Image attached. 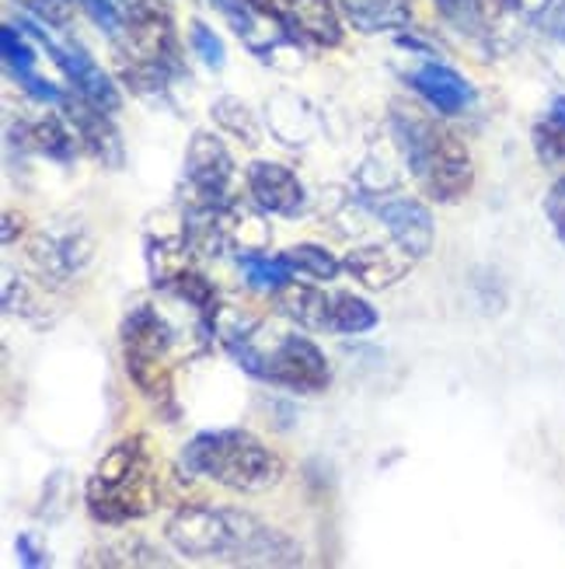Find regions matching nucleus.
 Masks as SVG:
<instances>
[{
    "label": "nucleus",
    "instance_id": "nucleus-11",
    "mask_svg": "<svg viewBox=\"0 0 565 569\" xmlns=\"http://www.w3.org/2000/svg\"><path fill=\"white\" fill-rule=\"evenodd\" d=\"M244 179H249V192L262 213H273V217L304 213L307 192L293 168H286L280 161H252Z\"/></svg>",
    "mask_w": 565,
    "mask_h": 569
},
{
    "label": "nucleus",
    "instance_id": "nucleus-2",
    "mask_svg": "<svg viewBox=\"0 0 565 569\" xmlns=\"http://www.w3.org/2000/svg\"><path fill=\"white\" fill-rule=\"evenodd\" d=\"M213 329H216L220 342H224V350L234 357V363L265 385H276V388L297 391V395H317L332 381L325 353L301 332L269 336L262 321H241V326H231L228 315H216Z\"/></svg>",
    "mask_w": 565,
    "mask_h": 569
},
{
    "label": "nucleus",
    "instance_id": "nucleus-8",
    "mask_svg": "<svg viewBox=\"0 0 565 569\" xmlns=\"http://www.w3.org/2000/svg\"><path fill=\"white\" fill-rule=\"evenodd\" d=\"M94 259V238L81 220H60L29 241V266L46 287H67Z\"/></svg>",
    "mask_w": 565,
    "mask_h": 569
},
{
    "label": "nucleus",
    "instance_id": "nucleus-13",
    "mask_svg": "<svg viewBox=\"0 0 565 569\" xmlns=\"http://www.w3.org/2000/svg\"><path fill=\"white\" fill-rule=\"evenodd\" d=\"M408 84L426 98V106H433L440 116H461L468 112L475 102V88L461 78V73L447 63L426 60L423 67H415L408 73Z\"/></svg>",
    "mask_w": 565,
    "mask_h": 569
},
{
    "label": "nucleus",
    "instance_id": "nucleus-29",
    "mask_svg": "<svg viewBox=\"0 0 565 569\" xmlns=\"http://www.w3.org/2000/svg\"><path fill=\"white\" fill-rule=\"evenodd\" d=\"M545 213H548V224L552 231L558 234V241L565 244V179H558L548 192V200H545Z\"/></svg>",
    "mask_w": 565,
    "mask_h": 569
},
{
    "label": "nucleus",
    "instance_id": "nucleus-7",
    "mask_svg": "<svg viewBox=\"0 0 565 569\" xmlns=\"http://www.w3.org/2000/svg\"><path fill=\"white\" fill-rule=\"evenodd\" d=\"M238 168L228 154L224 140L216 133H192L182 171V196L185 207H231L234 203Z\"/></svg>",
    "mask_w": 565,
    "mask_h": 569
},
{
    "label": "nucleus",
    "instance_id": "nucleus-10",
    "mask_svg": "<svg viewBox=\"0 0 565 569\" xmlns=\"http://www.w3.org/2000/svg\"><path fill=\"white\" fill-rule=\"evenodd\" d=\"M377 220L384 224V231L391 234V244H398V249L408 256V259H426L430 249H433V213L426 203H420L415 196H381V200L371 203Z\"/></svg>",
    "mask_w": 565,
    "mask_h": 569
},
{
    "label": "nucleus",
    "instance_id": "nucleus-20",
    "mask_svg": "<svg viewBox=\"0 0 565 569\" xmlns=\"http://www.w3.org/2000/svg\"><path fill=\"white\" fill-rule=\"evenodd\" d=\"M377 326V311L371 301H363L356 293H332V315H329V332L332 336H363Z\"/></svg>",
    "mask_w": 565,
    "mask_h": 569
},
{
    "label": "nucleus",
    "instance_id": "nucleus-17",
    "mask_svg": "<svg viewBox=\"0 0 565 569\" xmlns=\"http://www.w3.org/2000/svg\"><path fill=\"white\" fill-rule=\"evenodd\" d=\"M24 140H29L39 154L53 158V161H60V164H67L73 154H78V147H81L78 130H73V122H70L67 112H63V116L46 112L42 119L29 122V130H24Z\"/></svg>",
    "mask_w": 565,
    "mask_h": 569
},
{
    "label": "nucleus",
    "instance_id": "nucleus-15",
    "mask_svg": "<svg viewBox=\"0 0 565 569\" xmlns=\"http://www.w3.org/2000/svg\"><path fill=\"white\" fill-rule=\"evenodd\" d=\"M276 308L283 318H290L297 329L307 332H329V315H332V293L311 283L290 280L283 290H276Z\"/></svg>",
    "mask_w": 565,
    "mask_h": 569
},
{
    "label": "nucleus",
    "instance_id": "nucleus-19",
    "mask_svg": "<svg viewBox=\"0 0 565 569\" xmlns=\"http://www.w3.org/2000/svg\"><path fill=\"white\" fill-rule=\"evenodd\" d=\"M238 269H241L244 283L255 287V290H269V293L283 290V287L293 280V269L283 262V256H273V259H269V256L259 252V249H244V252H238Z\"/></svg>",
    "mask_w": 565,
    "mask_h": 569
},
{
    "label": "nucleus",
    "instance_id": "nucleus-9",
    "mask_svg": "<svg viewBox=\"0 0 565 569\" xmlns=\"http://www.w3.org/2000/svg\"><path fill=\"white\" fill-rule=\"evenodd\" d=\"M21 29L24 32H32L42 46H46V53L53 57V63L63 70V78L70 81L73 94L84 98V102H91L94 109H102L109 116H115L122 109V94L115 88V81L109 78V73L94 63V57L88 53L84 46L78 42H57V39H49L42 29H36V24L29 21H21Z\"/></svg>",
    "mask_w": 565,
    "mask_h": 569
},
{
    "label": "nucleus",
    "instance_id": "nucleus-5",
    "mask_svg": "<svg viewBox=\"0 0 565 569\" xmlns=\"http://www.w3.org/2000/svg\"><path fill=\"white\" fill-rule=\"evenodd\" d=\"M395 140L415 186L433 203H457L475 186V161L468 143L451 127L420 116H395Z\"/></svg>",
    "mask_w": 565,
    "mask_h": 569
},
{
    "label": "nucleus",
    "instance_id": "nucleus-27",
    "mask_svg": "<svg viewBox=\"0 0 565 569\" xmlns=\"http://www.w3.org/2000/svg\"><path fill=\"white\" fill-rule=\"evenodd\" d=\"M0 49H4V63H8V70L14 73V78H21V73L36 70V53H32V46L14 32V24H8V29L0 32Z\"/></svg>",
    "mask_w": 565,
    "mask_h": 569
},
{
    "label": "nucleus",
    "instance_id": "nucleus-16",
    "mask_svg": "<svg viewBox=\"0 0 565 569\" xmlns=\"http://www.w3.org/2000/svg\"><path fill=\"white\" fill-rule=\"evenodd\" d=\"M339 11L356 32H398L412 21V0H339Z\"/></svg>",
    "mask_w": 565,
    "mask_h": 569
},
{
    "label": "nucleus",
    "instance_id": "nucleus-21",
    "mask_svg": "<svg viewBox=\"0 0 565 569\" xmlns=\"http://www.w3.org/2000/svg\"><path fill=\"white\" fill-rule=\"evenodd\" d=\"M496 8L555 39H565V0H496Z\"/></svg>",
    "mask_w": 565,
    "mask_h": 569
},
{
    "label": "nucleus",
    "instance_id": "nucleus-12",
    "mask_svg": "<svg viewBox=\"0 0 565 569\" xmlns=\"http://www.w3.org/2000/svg\"><path fill=\"white\" fill-rule=\"evenodd\" d=\"M60 109H67L84 154H91L98 164H105V168H122V158L127 154H122V140H119V130L112 127L109 112L94 109L91 102H84V98H67Z\"/></svg>",
    "mask_w": 565,
    "mask_h": 569
},
{
    "label": "nucleus",
    "instance_id": "nucleus-1",
    "mask_svg": "<svg viewBox=\"0 0 565 569\" xmlns=\"http://www.w3.org/2000/svg\"><path fill=\"white\" fill-rule=\"evenodd\" d=\"M164 538L182 559L206 566H301L304 552L280 528L234 507H182Z\"/></svg>",
    "mask_w": 565,
    "mask_h": 569
},
{
    "label": "nucleus",
    "instance_id": "nucleus-6",
    "mask_svg": "<svg viewBox=\"0 0 565 569\" xmlns=\"http://www.w3.org/2000/svg\"><path fill=\"white\" fill-rule=\"evenodd\" d=\"M122 363L143 399L154 406L171 402V353H175V329L154 305H137L119 326Z\"/></svg>",
    "mask_w": 565,
    "mask_h": 569
},
{
    "label": "nucleus",
    "instance_id": "nucleus-23",
    "mask_svg": "<svg viewBox=\"0 0 565 569\" xmlns=\"http://www.w3.org/2000/svg\"><path fill=\"white\" fill-rule=\"evenodd\" d=\"M283 256V262L293 269V277H311V280H322V283H329V280H335L339 273H342V262L329 252V249H322V244H293V249H286V252H280Z\"/></svg>",
    "mask_w": 565,
    "mask_h": 569
},
{
    "label": "nucleus",
    "instance_id": "nucleus-28",
    "mask_svg": "<svg viewBox=\"0 0 565 569\" xmlns=\"http://www.w3.org/2000/svg\"><path fill=\"white\" fill-rule=\"evenodd\" d=\"M14 4H21L32 18L46 21L49 29H63V24L70 21L73 4H78V0H14Z\"/></svg>",
    "mask_w": 565,
    "mask_h": 569
},
{
    "label": "nucleus",
    "instance_id": "nucleus-18",
    "mask_svg": "<svg viewBox=\"0 0 565 569\" xmlns=\"http://www.w3.org/2000/svg\"><path fill=\"white\" fill-rule=\"evenodd\" d=\"M293 21L301 32L317 46H339L342 42V11L339 0H286Z\"/></svg>",
    "mask_w": 565,
    "mask_h": 569
},
{
    "label": "nucleus",
    "instance_id": "nucleus-14",
    "mask_svg": "<svg viewBox=\"0 0 565 569\" xmlns=\"http://www.w3.org/2000/svg\"><path fill=\"white\" fill-rule=\"evenodd\" d=\"M415 259H408L398 244L391 249H381V244H360V249H350V256L342 259V266L350 269L353 280L363 283L366 290H387L408 277Z\"/></svg>",
    "mask_w": 565,
    "mask_h": 569
},
{
    "label": "nucleus",
    "instance_id": "nucleus-4",
    "mask_svg": "<svg viewBox=\"0 0 565 569\" xmlns=\"http://www.w3.org/2000/svg\"><path fill=\"white\" fill-rule=\"evenodd\" d=\"M182 476L216 482L231 492H265L283 482V458L255 433L224 427L195 433L179 455Z\"/></svg>",
    "mask_w": 565,
    "mask_h": 569
},
{
    "label": "nucleus",
    "instance_id": "nucleus-24",
    "mask_svg": "<svg viewBox=\"0 0 565 569\" xmlns=\"http://www.w3.org/2000/svg\"><path fill=\"white\" fill-rule=\"evenodd\" d=\"M534 147L545 164H565V98H555L548 116L534 127Z\"/></svg>",
    "mask_w": 565,
    "mask_h": 569
},
{
    "label": "nucleus",
    "instance_id": "nucleus-30",
    "mask_svg": "<svg viewBox=\"0 0 565 569\" xmlns=\"http://www.w3.org/2000/svg\"><path fill=\"white\" fill-rule=\"evenodd\" d=\"M14 549H18V556H21V562H24V566H46L42 552L32 546V538H29V535H21V538L14 541Z\"/></svg>",
    "mask_w": 565,
    "mask_h": 569
},
{
    "label": "nucleus",
    "instance_id": "nucleus-26",
    "mask_svg": "<svg viewBox=\"0 0 565 569\" xmlns=\"http://www.w3.org/2000/svg\"><path fill=\"white\" fill-rule=\"evenodd\" d=\"M189 46H192V53L200 57L206 67H213V70H220V67L228 63L224 42H220L216 32L210 29V24H203V21H192L189 24Z\"/></svg>",
    "mask_w": 565,
    "mask_h": 569
},
{
    "label": "nucleus",
    "instance_id": "nucleus-22",
    "mask_svg": "<svg viewBox=\"0 0 565 569\" xmlns=\"http://www.w3.org/2000/svg\"><path fill=\"white\" fill-rule=\"evenodd\" d=\"M210 116L213 122L224 133L238 137L244 147H255L262 140V130H259V119L252 116V109L241 102V98L234 94H224V98H216V102L210 106Z\"/></svg>",
    "mask_w": 565,
    "mask_h": 569
},
{
    "label": "nucleus",
    "instance_id": "nucleus-3",
    "mask_svg": "<svg viewBox=\"0 0 565 569\" xmlns=\"http://www.w3.org/2000/svg\"><path fill=\"white\" fill-rule=\"evenodd\" d=\"M84 503L98 525H130L158 507V455L151 440L133 433L105 451L84 489Z\"/></svg>",
    "mask_w": 565,
    "mask_h": 569
},
{
    "label": "nucleus",
    "instance_id": "nucleus-25",
    "mask_svg": "<svg viewBox=\"0 0 565 569\" xmlns=\"http://www.w3.org/2000/svg\"><path fill=\"white\" fill-rule=\"evenodd\" d=\"M433 8L444 14L447 24H454L464 36H482L485 32V11L482 0H433Z\"/></svg>",
    "mask_w": 565,
    "mask_h": 569
}]
</instances>
